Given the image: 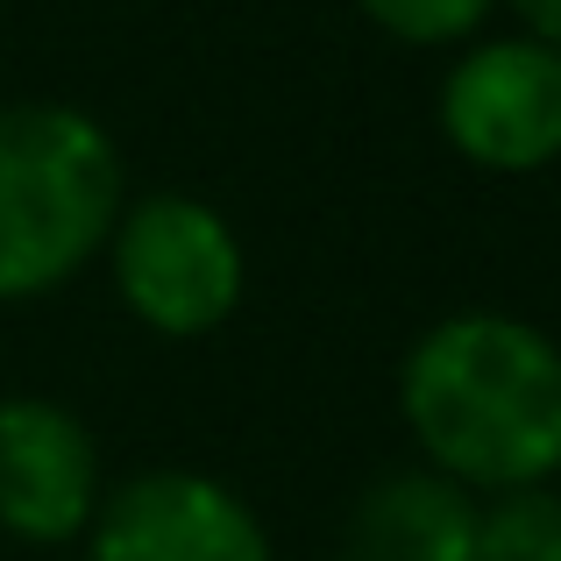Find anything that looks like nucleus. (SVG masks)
Returning <instances> with one entry per match:
<instances>
[{
    "label": "nucleus",
    "instance_id": "9d476101",
    "mask_svg": "<svg viewBox=\"0 0 561 561\" xmlns=\"http://www.w3.org/2000/svg\"><path fill=\"white\" fill-rule=\"evenodd\" d=\"M512 14L526 22L534 43H554V50H561V0H512Z\"/></svg>",
    "mask_w": 561,
    "mask_h": 561
},
{
    "label": "nucleus",
    "instance_id": "20e7f679",
    "mask_svg": "<svg viewBox=\"0 0 561 561\" xmlns=\"http://www.w3.org/2000/svg\"><path fill=\"white\" fill-rule=\"evenodd\" d=\"M440 136L455 157L497 179H526L561 157V50L534 36H497L455 57L440 79Z\"/></svg>",
    "mask_w": 561,
    "mask_h": 561
},
{
    "label": "nucleus",
    "instance_id": "6e6552de",
    "mask_svg": "<svg viewBox=\"0 0 561 561\" xmlns=\"http://www.w3.org/2000/svg\"><path fill=\"white\" fill-rule=\"evenodd\" d=\"M477 561H561V491L512 483L477 497Z\"/></svg>",
    "mask_w": 561,
    "mask_h": 561
},
{
    "label": "nucleus",
    "instance_id": "0eeeda50",
    "mask_svg": "<svg viewBox=\"0 0 561 561\" xmlns=\"http://www.w3.org/2000/svg\"><path fill=\"white\" fill-rule=\"evenodd\" d=\"M342 561H477V497L434 469H398L356 497Z\"/></svg>",
    "mask_w": 561,
    "mask_h": 561
},
{
    "label": "nucleus",
    "instance_id": "f03ea898",
    "mask_svg": "<svg viewBox=\"0 0 561 561\" xmlns=\"http://www.w3.org/2000/svg\"><path fill=\"white\" fill-rule=\"evenodd\" d=\"M122 206V150L85 107H0V299L71 285L107 249Z\"/></svg>",
    "mask_w": 561,
    "mask_h": 561
},
{
    "label": "nucleus",
    "instance_id": "7ed1b4c3",
    "mask_svg": "<svg viewBox=\"0 0 561 561\" xmlns=\"http://www.w3.org/2000/svg\"><path fill=\"white\" fill-rule=\"evenodd\" d=\"M107 263L122 306L164 342H199V334L228 328L249 277L234 228L192 192H150V199L122 206L107 234Z\"/></svg>",
    "mask_w": 561,
    "mask_h": 561
},
{
    "label": "nucleus",
    "instance_id": "1a4fd4ad",
    "mask_svg": "<svg viewBox=\"0 0 561 561\" xmlns=\"http://www.w3.org/2000/svg\"><path fill=\"white\" fill-rule=\"evenodd\" d=\"M363 14L383 28V36H398V43H462V36H477L483 28V14L497 8V0H356Z\"/></svg>",
    "mask_w": 561,
    "mask_h": 561
},
{
    "label": "nucleus",
    "instance_id": "423d86ee",
    "mask_svg": "<svg viewBox=\"0 0 561 561\" xmlns=\"http://www.w3.org/2000/svg\"><path fill=\"white\" fill-rule=\"evenodd\" d=\"M100 497V448L79 412L50 398H0V534L22 548H71Z\"/></svg>",
    "mask_w": 561,
    "mask_h": 561
},
{
    "label": "nucleus",
    "instance_id": "39448f33",
    "mask_svg": "<svg viewBox=\"0 0 561 561\" xmlns=\"http://www.w3.org/2000/svg\"><path fill=\"white\" fill-rule=\"evenodd\" d=\"M85 561H271L263 519L199 469H150L100 497Z\"/></svg>",
    "mask_w": 561,
    "mask_h": 561
},
{
    "label": "nucleus",
    "instance_id": "f257e3e1",
    "mask_svg": "<svg viewBox=\"0 0 561 561\" xmlns=\"http://www.w3.org/2000/svg\"><path fill=\"white\" fill-rule=\"evenodd\" d=\"M398 412L469 497L561 477V348L519 313H448L412 342Z\"/></svg>",
    "mask_w": 561,
    "mask_h": 561
}]
</instances>
